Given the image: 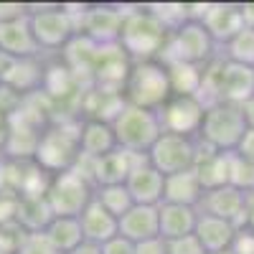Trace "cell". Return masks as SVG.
I'll return each mask as SVG.
<instances>
[{
    "label": "cell",
    "instance_id": "12",
    "mask_svg": "<svg viewBox=\"0 0 254 254\" xmlns=\"http://www.w3.org/2000/svg\"><path fill=\"white\" fill-rule=\"evenodd\" d=\"M196 20H201V26L206 28L211 41L216 44V49L219 46L224 49L229 41L244 28L239 3H203Z\"/></svg>",
    "mask_w": 254,
    "mask_h": 254
},
{
    "label": "cell",
    "instance_id": "19",
    "mask_svg": "<svg viewBox=\"0 0 254 254\" xmlns=\"http://www.w3.org/2000/svg\"><path fill=\"white\" fill-rule=\"evenodd\" d=\"M79 145L84 160H99L117 150V140L112 132V125L104 120H81L79 130Z\"/></svg>",
    "mask_w": 254,
    "mask_h": 254
},
{
    "label": "cell",
    "instance_id": "9",
    "mask_svg": "<svg viewBox=\"0 0 254 254\" xmlns=\"http://www.w3.org/2000/svg\"><path fill=\"white\" fill-rule=\"evenodd\" d=\"M198 150H201L198 137H183V135L163 132L145 158L163 176H176L183 171H193V165L198 160Z\"/></svg>",
    "mask_w": 254,
    "mask_h": 254
},
{
    "label": "cell",
    "instance_id": "13",
    "mask_svg": "<svg viewBox=\"0 0 254 254\" xmlns=\"http://www.w3.org/2000/svg\"><path fill=\"white\" fill-rule=\"evenodd\" d=\"M127 190L135 203L140 206H160L163 203V186H165V176L160 171L147 163V158H140L137 165L132 168V173L125 181Z\"/></svg>",
    "mask_w": 254,
    "mask_h": 254
},
{
    "label": "cell",
    "instance_id": "3",
    "mask_svg": "<svg viewBox=\"0 0 254 254\" xmlns=\"http://www.w3.org/2000/svg\"><path fill=\"white\" fill-rule=\"evenodd\" d=\"M122 97H125V104L158 112L173 97L165 64L158 59L132 61L130 74H127V79L122 84Z\"/></svg>",
    "mask_w": 254,
    "mask_h": 254
},
{
    "label": "cell",
    "instance_id": "8",
    "mask_svg": "<svg viewBox=\"0 0 254 254\" xmlns=\"http://www.w3.org/2000/svg\"><path fill=\"white\" fill-rule=\"evenodd\" d=\"M46 201L54 211V216L79 219L84 208L94 201V183L76 168L56 173L51 176V183L46 188Z\"/></svg>",
    "mask_w": 254,
    "mask_h": 254
},
{
    "label": "cell",
    "instance_id": "41",
    "mask_svg": "<svg viewBox=\"0 0 254 254\" xmlns=\"http://www.w3.org/2000/svg\"><path fill=\"white\" fill-rule=\"evenodd\" d=\"M71 254H102V247H97V244H89V242H81Z\"/></svg>",
    "mask_w": 254,
    "mask_h": 254
},
{
    "label": "cell",
    "instance_id": "22",
    "mask_svg": "<svg viewBox=\"0 0 254 254\" xmlns=\"http://www.w3.org/2000/svg\"><path fill=\"white\" fill-rule=\"evenodd\" d=\"M79 224H81V234H84V242L89 244H107L110 239L117 237V219L110 214L107 208H102L97 201H92L84 214L79 216Z\"/></svg>",
    "mask_w": 254,
    "mask_h": 254
},
{
    "label": "cell",
    "instance_id": "20",
    "mask_svg": "<svg viewBox=\"0 0 254 254\" xmlns=\"http://www.w3.org/2000/svg\"><path fill=\"white\" fill-rule=\"evenodd\" d=\"M229 163H231V153H219V150H211V147L201 145L193 171H196L203 190H214V188L229 186Z\"/></svg>",
    "mask_w": 254,
    "mask_h": 254
},
{
    "label": "cell",
    "instance_id": "15",
    "mask_svg": "<svg viewBox=\"0 0 254 254\" xmlns=\"http://www.w3.org/2000/svg\"><path fill=\"white\" fill-rule=\"evenodd\" d=\"M117 234L132 244H142L147 239L160 237L158 224V206H140L135 203L127 214L117 219Z\"/></svg>",
    "mask_w": 254,
    "mask_h": 254
},
{
    "label": "cell",
    "instance_id": "6",
    "mask_svg": "<svg viewBox=\"0 0 254 254\" xmlns=\"http://www.w3.org/2000/svg\"><path fill=\"white\" fill-rule=\"evenodd\" d=\"M214 59H216V44L211 41L201 20L196 18H188L186 23L168 33V41L158 56V61L163 64L183 61V64H196V66H206Z\"/></svg>",
    "mask_w": 254,
    "mask_h": 254
},
{
    "label": "cell",
    "instance_id": "7",
    "mask_svg": "<svg viewBox=\"0 0 254 254\" xmlns=\"http://www.w3.org/2000/svg\"><path fill=\"white\" fill-rule=\"evenodd\" d=\"M28 26L41 51H64L79 36L76 15L69 5H41L28 10Z\"/></svg>",
    "mask_w": 254,
    "mask_h": 254
},
{
    "label": "cell",
    "instance_id": "39",
    "mask_svg": "<svg viewBox=\"0 0 254 254\" xmlns=\"http://www.w3.org/2000/svg\"><path fill=\"white\" fill-rule=\"evenodd\" d=\"M242 8V18H244V28L254 31V0H247V3H239Z\"/></svg>",
    "mask_w": 254,
    "mask_h": 254
},
{
    "label": "cell",
    "instance_id": "1",
    "mask_svg": "<svg viewBox=\"0 0 254 254\" xmlns=\"http://www.w3.org/2000/svg\"><path fill=\"white\" fill-rule=\"evenodd\" d=\"M168 33L171 31L160 23V18L150 8L137 5L132 10H125L117 46L125 51V56L130 61H150L160 56Z\"/></svg>",
    "mask_w": 254,
    "mask_h": 254
},
{
    "label": "cell",
    "instance_id": "32",
    "mask_svg": "<svg viewBox=\"0 0 254 254\" xmlns=\"http://www.w3.org/2000/svg\"><path fill=\"white\" fill-rule=\"evenodd\" d=\"M229 254H254V231L239 229L234 244H231V249H229Z\"/></svg>",
    "mask_w": 254,
    "mask_h": 254
},
{
    "label": "cell",
    "instance_id": "21",
    "mask_svg": "<svg viewBox=\"0 0 254 254\" xmlns=\"http://www.w3.org/2000/svg\"><path fill=\"white\" fill-rule=\"evenodd\" d=\"M203 186L196 176V171H183L176 176H165L163 186V203H178V206H201L203 198Z\"/></svg>",
    "mask_w": 254,
    "mask_h": 254
},
{
    "label": "cell",
    "instance_id": "18",
    "mask_svg": "<svg viewBox=\"0 0 254 254\" xmlns=\"http://www.w3.org/2000/svg\"><path fill=\"white\" fill-rule=\"evenodd\" d=\"M201 211L193 206H178V203H160L158 206V224H160V239L176 242L190 237L196 231Z\"/></svg>",
    "mask_w": 254,
    "mask_h": 254
},
{
    "label": "cell",
    "instance_id": "11",
    "mask_svg": "<svg viewBox=\"0 0 254 254\" xmlns=\"http://www.w3.org/2000/svg\"><path fill=\"white\" fill-rule=\"evenodd\" d=\"M125 20L120 5H87L79 15V33L97 46H115Z\"/></svg>",
    "mask_w": 254,
    "mask_h": 254
},
{
    "label": "cell",
    "instance_id": "14",
    "mask_svg": "<svg viewBox=\"0 0 254 254\" xmlns=\"http://www.w3.org/2000/svg\"><path fill=\"white\" fill-rule=\"evenodd\" d=\"M244 203H247V193H242L234 186H221V188H214V190H206L198 211L201 214H208V216L224 219V221H231L239 229Z\"/></svg>",
    "mask_w": 254,
    "mask_h": 254
},
{
    "label": "cell",
    "instance_id": "31",
    "mask_svg": "<svg viewBox=\"0 0 254 254\" xmlns=\"http://www.w3.org/2000/svg\"><path fill=\"white\" fill-rule=\"evenodd\" d=\"M168 254H206V252L198 244V239L190 234V237H183L176 242H168Z\"/></svg>",
    "mask_w": 254,
    "mask_h": 254
},
{
    "label": "cell",
    "instance_id": "5",
    "mask_svg": "<svg viewBox=\"0 0 254 254\" xmlns=\"http://www.w3.org/2000/svg\"><path fill=\"white\" fill-rule=\"evenodd\" d=\"M247 130L249 127H247V120H244V112L239 104L216 102L206 107L198 142L219 153H234Z\"/></svg>",
    "mask_w": 254,
    "mask_h": 254
},
{
    "label": "cell",
    "instance_id": "34",
    "mask_svg": "<svg viewBox=\"0 0 254 254\" xmlns=\"http://www.w3.org/2000/svg\"><path fill=\"white\" fill-rule=\"evenodd\" d=\"M102 254H135V244L122 239L120 234L115 239H110L107 244H102Z\"/></svg>",
    "mask_w": 254,
    "mask_h": 254
},
{
    "label": "cell",
    "instance_id": "23",
    "mask_svg": "<svg viewBox=\"0 0 254 254\" xmlns=\"http://www.w3.org/2000/svg\"><path fill=\"white\" fill-rule=\"evenodd\" d=\"M56 216H54L46 196H26V198H20L15 221L23 226L28 234H44Z\"/></svg>",
    "mask_w": 254,
    "mask_h": 254
},
{
    "label": "cell",
    "instance_id": "28",
    "mask_svg": "<svg viewBox=\"0 0 254 254\" xmlns=\"http://www.w3.org/2000/svg\"><path fill=\"white\" fill-rule=\"evenodd\" d=\"M229 186L239 188L242 193H254V163L231 153L229 163Z\"/></svg>",
    "mask_w": 254,
    "mask_h": 254
},
{
    "label": "cell",
    "instance_id": "38",
    "mask_svg": "<svg viewBox=\"0 0 254 254\" xmlns=\"http://www.w3.org/2000/svg\"><path fill=\"white\" fill-rule=\"evenodd\" d=\"M8 137H10V117L0 110V158H3V150L8 145Z\"/></svg>",
    "mask_w": 254,
    "mask_h": 254
},
{
    "label": "cell",
    "instance_id": "27",
    "mask_svg": "<svg viewBox=\"0 0 254 254\" xmlns=\"http://www.w3.org/2000/svg\"><path fill=\"white\" fill-rule=\"evenodd\" d=\"M221 56L229 59V61H237V64H244V66H252L254 69V31L252 28H242L224 46V54Z\"/></svg>",
    "mask_w": 254,
    "mask_h": 254
},
{
    "label": "cell",
    "instance_id": "29",
    "mask_svg": "<svg viewBox=\"0 0 254 254\" xmlns=\"http://www.w3.org/2000/svg\"><path fill=\"white\" fill-rule=\"evenodd\" d=\"M26 239H28V231L18 221L3 224L0 226V254H20Z\"/></svg>",
    "mask_w": 254,
    "mask_h": 254
},
{
    "label": "cell",
    "instance_id": "35",
    "mask_svg": "<svg viewBox=\"0 0 254 254\" xmlns=\"http://www.w3.org/2000/svg\"><path fill=\"white\" fill-rule=\"evenodd\" d=\"M135 254H168V242L160 237L147 239L142 244H135Z\"/></svg>",
    "mask_w": 254,
    "mask_h": 254
},
{
    "label": "cell",
    "instance_id": "2",
    "mask_svg": "<svg viewBox=\"0 0 254 254\" xmlns=\"http://www.w3.org/2000/svg\"><path fill=\"white\" fill-rule=\"evenodd\" d=\"M79 130H81V120H54L38 140L36 155H33L36 165H41L49 176L76 168L81 158Z\"/></svg>",
    "mask_w": 254,
    "mask_h": 254
},
{
    "label": "cell",
    "instance_id": "30",
    "mask_svg": "<svg viewBox=\"0 0 254 254\" xmlns=\"http://www.w3.org/2000/svg\"><path fill=\"white\" fill-rule=\"evenodd\" d=\"M20 254H59V252L51 247V242L44 234H28V239H26L23 249H20Z\"/></svg>",
    "mask_w": 254,
    "mask_h": 254
},
{
    "label": "cell",
    "instance_id": "37",
    "mask_svg": "<svg viewBox=\"0 0 254 254\" xmlns=\"http://www.w3.org/2000/svg\"><path fill=\"white\" fill-rule=\"evenodd\" d=\"M239 229L254 231V193H247V203H244V214H242Z\"/></svg>",
    "mask_w": 254,
    "mask_h": 254
},
{
    "label": "cell",
    "instance_id": "4",
    "mask_svg": "<svg viewBox=\"0 0 254 254\" xmlns=\"http://www.w3.org/2000/svg\"><path fill=\"white\" fill-rule=\"evenodd\" d=\"M110 125H112V132H115L120 150L142 155V158L150 153L155 140L163 135V125H160L158 112L132 107V104H125Z\"/></svg>",
    "mask_w": 254,
    "mask_h": 254
},
{
    "label": "cell",
    "instance_id": "17",
    "mask_svg": "<svg viewBox=\"0 0 254 254\" xmlns=\"http://www.w3.org/2000/svg\"><path fill=\"white\" fill-rule=\"evenodd\" d=\"M237 226L231 221L208 216V214H198V224L193 237L198 239V244L203 247L206 254H229L231 244L237 239Z\"/></svg>",
    "mask_w": 254,
    "mask_h": 254
},
{
    "label": "cell",
    "instance_id": "26",
    "mask_svg": "<svg viewBox=\"0 0 254 254\" xmlns=\"http://www.w3.org/2000/svg\"><path fill=\"white\" fill-rule=\"evenodd\" d=\"M94 201H97L102 208H107L115 219H120L122 214H127V211L135 206V201H132V196H130V190H127L125 183L94 188Z\"/></svg>",
    "mask_w": 254,
    "mask_h": 254
},
{
    "label": "cell",
    "instance_id": "36",
    "mask_svg": "<svg viewBox=\"0 0 254 254\" xmlns=\"http://www.w3.org/2000/svg\"><path fill=\"white\" fill-rule=\"evenodd\" d=\"M234 153H237L239 158H247V160L254 163V130H252V127L244 132V137L239 140V145H237Z\"/></svg>",
    "mask_w": 254,
    "mask_h": 254
},
{
    "label": "cell",
    "instance_id": "33",
    "mask_svg": "<svg viewBox=\"0 0 254 254\" xmlns=\"http://www.w3.org/2000/svg\"><path fill=\"white\" fill-rule=\"evenodd\" d=\"M18 203H20V198L0 193V226L15 221V216H18Z\"/></svg>",
    "mask_w": 254,
    "mask_h": 254
},
{
    "label": "cell",
    "instance_id": "10",
    "mask_svg": "<svg viewBox=\"0 0 254 254\" xmlns=\"http://www.w3.org/2000/svg\"><path fill=\"white\" fill-rule=\"evenodd\" d=\"M203 115H206V104L198 97H178V94H173L158 110L163 132L183 135V137H198Z\"/></svg>",
    "mask_w": 254,
    "mask_h": 254
},
{
    "label": "cell",
    "instance_id": "25",
    "mask_svg": "<svg viewBox=\"0 0 254 254\" xmlns=\"http://www.w3.org/2000/svg\"><path fill=\"white\" fill-rule=\"evenodd\" d=\"M44 237L51 242V247H54L59 254H71V252L84 242L79 219H64V216H56V219L49 224V229L44 231Z\"/></svg>",
    "mask_w": 254,
    "mask_h": 254
},
{
    "label": "cell",
    "instance_id": "42",
    "mask_svg": "<svg viewBox=\"0 0 254 254\" xmlns=\"http://www.w3.org/2000/svg\"><path fill=\"white\" fill-rule=\"evenodd\" d=\"M0 92H3V81H0Z\"/></svg>",
    "mask_w": 254,
    "mask_h": 254
},
{
    "label": "cell",
    "instance_id": "24",
    "mask_svg": "<svg viewBox=\"0 0 254 254\" xmlns=\"http://www.w3.org/2000/svg\"><path fill=\"white\" fill-rule=\"evenodd\" d=\"M165 69H168V79H171V92L173 94H178V97H201L203 69L206 66L173 61V64H165Z\"/></svg>",
    "mask_w": 254,
    "mask_h": 254
},
{
    "label": "cell",
    "instance_id": "16",
    "mask_svg": "<svg viewBox=\"0 0 254 254\" xmlns=\"http://www.w3.org/2000/svg\"><path fill=\"white\" fill-rule=\"evenodd\" d=\"M0 54L10 59H41V49L28 26V15L0 23Z\"/></svg>",
    "mask_w": 254,
    "mask_h": 254
},
{
    "label": "cell",
    "instance_id": "40",
    "mask_svg": "<svg viewBox=\"0 0 254 254\" xmlns=\"http://www.w3.org/2000/svg\"><path fill=\"white\" fill-rule=\"evenodd\" d=\"M242 112H244L247 127H252V130H254V97H252V99H247V102L242 104Z\"/></svg>",
    "mask_w": 254,
    "mask_h": 254
}]
</instances>
